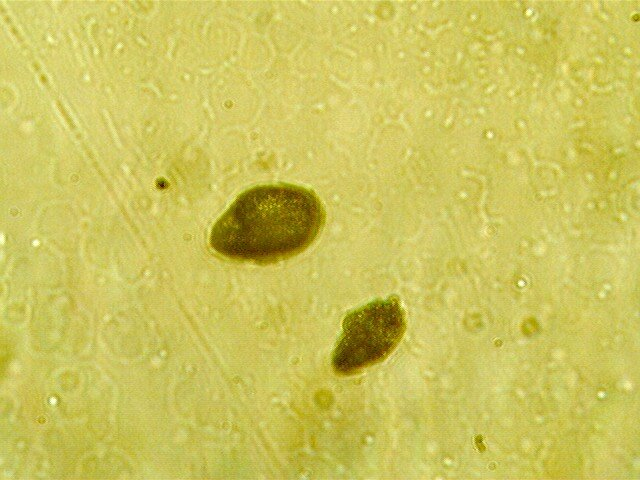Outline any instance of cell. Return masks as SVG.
Returning a JSON list of instances; mask_svg holds the SVG:
<instances>
[{
  "mask_svg": "<svg viewBox=\"0 0 640 480\" xmlns=\"http://www.w3.org/2000/svg\"><path fill=\"white\" fill-rule=\"evenodd\" d=\"M324 222L323 205L312 190L292 184L256 186L218 219L210 244L233 260L276 263L308 248Z\"/></svg>",
  "mask_w": 640,
  "mask_h": 480,
  "instance_id": "6da1fadb",
  "label": "cell"
},
{
  "mask_svg": "<svg viewBox=\"0 0 640 480\" xmlns=\"http://www.w3.org/2000/svg\"><path fill=\"white\" fill-rule=\"evenodd\" d=\"M406 329L405 312L396 296L375 300L349 313L332 356L339 375L356 374L386 359Z\"/></svg>",
  "mask_w": 640,
  "mask_h": 480,
  "instance_id": "7a4b0ae2",
  "label": "cell"
}]
</instances>
